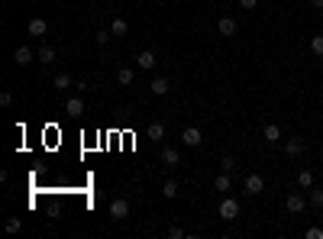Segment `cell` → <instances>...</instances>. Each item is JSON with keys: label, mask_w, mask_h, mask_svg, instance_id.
Returning a JSON list of instances; mask_svg holds the SVG:
<instances>
[{"label": "cell", "mask_w": 323, "mask_h": 239, "mask_svg": "<svg viewBox=\"0 0 323 239\" xmlns=\"http://www.w3.org/2000/svg\"><path fill=\"white\" fill-rule=\"evenodd\" d=\"M49 32V23L42 20V16H32L29 20V36H46Z\"/></svg>", "instance_id": "14"}, {"label": "cell", "mask_w": 323, "mask_h": 239, "mask_svg": "<svg viewBox=\"0 0 323 239\" xmlns=\"http://www.w3.org/2000/svg\"><path fill=\"white\" fill-rule=\"evenodd\" d=\"M165 139V123H149V143H162Z\"/></svg>", "instance_id": "17"}, {"label": "cell", "mask_w": 323, "mask_h": 239, "mask_svg": "<svg viewBox=\"0 0 323 239\" xmlns=\"http://www.w3.org/2000/svg\"><path fill=\"white\" fill-rule=\"evenodd\" d=\"M298 188H304V191L313 188V172H310V168H301V172H298Z\"/></svg>", "instance_id": "16"}, {"label": "cell", "mask_w": 323, "mask_h": 239, "mask_svg": "<svg viewBox=\"0 0 323 239\" xmlns=\"http://www.w3.org/2000/svg\"><path fill=\"white\" fill-rule=\"evenodd\" d=\"M217 29H220V36H236V20L233 16H220Z\"/></svg>", "instance_id": "10"}, {"label": "cell", "mask_w": 323, "mask_h": 239, "mask_svg": "<svg viewBox=\"0 0 323 239\" xmlns=\"http://www.w3.org/2000/svg\"><path fill=\"white\" fill-rule=\"evenodd\" d=\"M4 229H7V233H20V229H23V220H20V217H10V220L4 223Z\"/></svg>", "instance_id": "23"}, {"label": "cell", "mask_w": 323, "mask_h": 239, "mask_svg": "<svg viewBox=\"0 0 323 239\" xmlns=\"http://www.w3.org/2000/svg\"><path fill=\"white\" fill-rule=\"evenodd\" d=\"M133 78H136L133 68H120V72H117V81L120 84H133Z\"/></svg>", "instance_id": "20"}, {"label": "cell", "mask_w": 323, "mask_h": 239, "mask_svg": "<svg viewBox=\"0 0 323 239\" xmlns=\"http://www.w3.org/2000/svg\"><path fill=\"white\" fill-rule=\"evenodd\" d=\"M310 7L313 10H323V0H310Z\"/></svg>", "instance_id": "32"}, {"label": "cell", "mask_w": 323, "mask_h": 239, "mask_svg": "<svg viewBox=\"0 0 323 239\" xmlns=\"http://www.w3.org/2000/svg\"><path fill=\"white\" fill-rule=\"evenodd\" d=\"M10 104H13V94L4 91V94H0V107H10Z\"/></svg>", "instance_id": "28"}, {"label": "cell", "mask_w": 323, "mask_h": 239, "mask_svg": "<svg viewBox=\"0 0 323 239\" xmlns=\"http://www.w3.org/2000/svg\"><path fill=\"white\" fill-rule=\"evenodd\" d=\"M284 207H288V214H304V194H288V200H284Z\"/></svg>", "instance_id": "7"}, {"label": "cell", "mask_w": 323, "mask_h": 239, "mask_svg": "<svg viewBox=\"0 0 323 239\" xmlns=\"http://www.w3.org/2000/svg\"><path fill=\"white\" fill-rule=\"evenodd\" d=\"M181 143H185L188 149H197L200 143H204V136H200V129H197V126H188L185 132H181Z\"/></svg>", "instance_id": "3"}, {"label": "cell", "mask_w": 323, "mask_h": 239, "mask_svg": "<svg viewBox=\"0 0 323 239\" xmlns=\"http://www.w3.org/2000/svg\"><path fill=\"white\" fill-rule=\"evenodd\" d=\"M162 165L165 168H178L181 165V152H178V149H171V146L162 149Z\"/></svg>", "instance_id": "8"}, {"label": "cell", "mask_w": 323, "mask_h": 239, "mask_svg": "<svg viewBox=\"0 0 323 239\" xmlns=\"http://www.w3.org/2000/svg\"><path fill=\"white\" fill-rule=\"evenodd\" d=\"M239 7H242V10H256L259 0H239Z\"/></svg>", "instance_id": "30"}, {"label": "cell", "mask_w": 323, "mask_h": 239, "mask_svg": "<svg viewBox=\"0 0 323 239\" xmlns=\"http://www.w3.org/2000/svg\"><path fill=\"white\" fill-rule=\"evenodd\" d=\"M213 191H220V194L233 191V178H230V172H223V175H217V178H213Z\"/></svg>", "instance_id": "13"}, {"label": "cell", "mask_w": 323, "mask_h": 239, "mask_svg": "<svg viewBox=\"0 0 323 239\" xmlns=\"http://www.w3.org/2000/svg\"><path fill=\"white\" fill-rule=\"evenodd\" d=\"M313 207H323V188H310V197H307Z\"/></svg>", "instance_id": "24"}, {"label": "cell", "mask_w": 323, "mask_h": 239, "mask_svg": "<svg viewBox=\"0 0 323 239\" xmlns=\"http://www.w3.org/2000/svg\"><path fill=\"white\" fill-rule=\"evenodd\" d=\"M162 197H165V200H174V197H178V184H174V181H165Z\"/></svg>", "instance_id": "21"}, {"label": "cell", "mask_w": 323, "mask_h": 239, "mask_svg": "<svg viewBox=\"0 0 323 239\" xmlns=\"http://www.w3.org/2000/svg\"><path fill=\"white\" fill-rule=\"evenodd\" d=\"M13 61H16V65H29V61H32V49L29 46H16L13 49Z\"/></svg>", "instance_id": "12"}, {"label": "cell", "mask_w": 323, "mask_h": 239, "mask_svg": "<svg viewBox=\"0 0 323 239\" xmlns=\"http://www.w3.org/2000/svg\"><path fill=\"white\" fill-rule=\"evenodd\" d=\"M110 32H113V36H126V32H129V23L123 20V16H117V20L110 23Z\"/></svg>", "instance_id": "18"}, {"label": "cell", "mask_w": 323, "mask_h": 239, "mask_svg": "<svg viewBox=\"0 0 323 239\" xmlns=\"http://www.w3.org/2000/svg\"><path fill=\"white\" fill-rule=\"evenodd\" d=\"M168 236H171V239H181V236H185V229H181V226H171Z\"/></svg>", "instance_id": "31"}, {"label": "cell", "mask_w": 323, "mask_h": 239, "mask_svg": "<svg viewBox=\"0 0 323 239\" xmlns=\"http://www.w3.org/2000/svg\"><path fill=\"white\" fill-rule=\"evenodd\" d=\"M265 191V178H262V175H246V194H252V197H256V194H262Z\"/></svg>", "instance_id": "4"}, {"label": "cell", "mask_w": 323, "mask_h": 239, "mask_svg": "<svg viewBox=\"0 0 323 239\" xmlns=\"http://www.w3.org/2000/svg\"><path fill=\"white\" fill-rule=\"evenodd\" d=\"M310 52H313V55H323V36H313L310 39Z\"/></svg>", "instance_id": "25"}, {"label": "cell", "mask_w": 323, "mask_h": 239, "mask_svg": "<svg viewBox=\"0 0 323 239\" xmlns=\"http://www.w3.org/2000/svg\"><path fill=\"white\" fill-rule=\"evenodd\" d=\"M136 65L142 68V72H152V68L159 65V58H155L152 49H146V52H139V55H136Z\"/></svg>", "instance_id": "5"}, {"label": "cell", "mask_w": 323, "mask_h": 239, "mask_svg": "<svg viewBox=\"0 0 323 239\" xmlns=\"http://www.w3.org/2000/svg\"><path fill=\"white\" fill-rule=\"evenodd\" d=\"M220 217L230 223V220H236L239 217V200L236 197H230V194H223V200H220Z\"/></svg>", "instance_id": "2"}, {"label": "cell", "mask_w": 323, "mask_h": 239, "mask_svg": "<svg viewBox=\"0 0 323 239\" xmlns=\"http://www.w3.org/2000/svg\"><path fill=\"white\" fill-rule=\"evenodd\" d=\"M52 87H55V91H68V87H71V75L58 72V75H55V81H52Z\"/></svg>", "instance_id": "19"}, {"label": "cell", "mask_w": 323, "mask_h": 239, "mask_svg": "<svg viewBox=\"0 0 323 239\" xmlns=\"http://www.w3.org/2000/svg\"><path fill=\"white\" fill-rule=\"evenodd\" d=\"M223 172H233V168H236V158H233V155H223Z\"/></svg>", "instance_id": "26"}, {"label": "cell", "mask_w": 323, "mask_h": 239, "mask_svg": "<svg viewBox=\"0 0 323 239\" xmlns=\"http://www.w3.org/2000/svg\"><path fill=\"white\" fill-rule=\"evenodd\" d=\"M39 61L52 65V61H55V49H52V46H42V49H39Z\"/></svg>", "instance_id": "22"}, {"label": "cell", "mask_w": 323, "mask_h": 239, "mask_svg": "<svg viewBox=\"0 0 323 239\" xmlns=\"http://www.w3.org/2000/svg\"><path fill=\"white\" fill-rule=\"evenodd\" d=\"M262 136H265V143H281V126L278 123H265Z\"/></svg>", "instance_id": "11"}, {"label": "cell", "mask_w": 323, "mask_h": 239, "mask_svg": "<svg viewBox=\"0 0 323 239\" xmlns=\"http://www.w3.org/2000/svg\"><path fill=\"white\" fill-rule=\"evenodd\" d=\"M94 39H97V46H107V42L113 39V32L107 29V32H97V36H94Z\"/></svg>", "instance_id": "27"}, {"label": "cell", "mask_w": 323, "mask_h": 239, "mask_svg": "<svg viewBox=\"0 0 323 239\" xmlns=\"http://www.w3.org/2000/svg\"><path fill=\"white\" fill-rule=\"evenodd\" d=\"M304 152H307V139H304V136L284 139V155H288V158H298V155H304Z\"/></svg>", "instance_id": "1"}, {"label": "cell", "mask_w": 323, "mask_h": 239, "mask_svg": "<svg viewBox=\"0 0 323 239\" xmlns=\"http://www.w3.org/2000/svg\"><path fill=\"white\" fill-rule=\"evenodd\" d=\"M149 91H152L155 97H165V94H168V91H171V81H168V78H152V84H149Z\"/></svg>", "instance_id": "9"}, {"label": "cell", "mask_w": 323, "mask_h": 239, "mask_svg": "<svg viewBox=\"0 0 323 239\" xmlns=\"http://www.w3.org/2000/svg\"><path fill=\"white\" fill-rule=\"evenodd\" d=\"M65 110L71 113V117H81V113H84V100H81V97H68V100H65Z\"/></svg>", "instance_id": "15"}, {"label": "cell", "mask_w": 323, "mask_h": 239, "mask_svg": "<svg viewBox=\"0 0 323 239\" xmlns=\"http://www.w3.org/2000/svg\"><path fill=\"white\" fill-rule=\"evenodd\" d=\"M307 239H323V229L320 226H310L307 229Z\"/></svg>", "instance_id": "29"}, {"label": "cell", "mask_w": 323, "mask_h": 239, "mask_svg": "<svg viewBox=\"0 0 323 239\" xmlns=\"http://www.w3.org/2000/svg\"><path fill=\"white\" fill-rule=\"evenodd\" d=\"M110 217H113V220H126V217H129V203H126L123 197L110 200Z\"/></svg>", "instance_id": "6"}]
</instances>
